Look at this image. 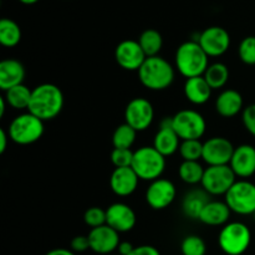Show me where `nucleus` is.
Instances as JSON below:
<instances>
[{"label": "nucleus", "instance_id": "a211bd4d", "mask_svg": "<svg viewBox=\"0 0 255 255\" xmlns=\"http://www.w3.org/2000/svg\"><path fill=\"white\" fill-rule=\"evenodd\" d=\"M231 168L239 178L247 179L255 174V147L252 144H241L234 149L229 163Z\"/></svg>", "mask_w": 255, "mask_h": 255}, {"label": "nucleus", "instance_id": "e433bc0d", "mask_svg": "<svg viewBox=\"0 0 255 255\" xmlns=\"http://www.w3.org/2000/svg\"><path fill=\"white\" fill-rule=\"evenodd\" d=\"M71 251L74 253H84L90 249V241L87 236H76L70 243Z\"/></svg>", "mask_w": 255, "mask_h": 255}, {"label": "nucleus", "instance_id": "2f4dec72", "mask_svg": "<svg viewBox=\"0 0 255 255\" xmlns=\"http://www.w3.org/2000/svg\"><path fill=\"white\" fill-rule=\"evenodd\" d=\"M181 252L183 255H206V242L199 236H187L181 243Z\"/></svg>", "mask_w": 255, "mask_h": 255}, {"label": "nucleus", "instance_id": "393cba45", "mask_svg": "<svg viewBox=\"0 0 255 255\" xmlns=\"http://www.w3.org/2000/svg\"><path fill=\"white\" fill-rule=\"evenodd\" d=\"M138 44L141 45L147 57L158 56L163 46V37L161 32L156 29H146L138 37Z\"/></svg>", "mask_w": 255, "mask_h": 255}, {"label": "nucleus", "instance_id": "aec40b11", "mask_svg": "<svg viewBox=\"0 0 255 255\" xmlns=\"http://www.w3.org/2000/svg\"><path fill=\"white\" fill-rule=\"evenodd\" d=\"M26 71L19 60L5 59L0 62V89L7 91L11 87L24 84Z\"/></svg>", "mask_w": 255, "mask_h": 255}, {"label": "nucleus", "instance_id": "ea45409f", "mask_svg": "<svg viewBox=\"0 0 255 255\" xmlns=\"http://www.w3.org/2000/svg\"><path fill=\"white\" fill-rule=\"evenodd\" d=\"M10 141V137L7 131H5L4 128L0 129V153H4L7 148V142Z\"/></svg>", "mask_w": 255, "mask_h": 255}, {"label": "nucleus", "instance_id": "9d476101", "mask_svg": "<svg viewBox=\"0 0 255 255\" xmlns=\"http://www.w3.org/2000/svg\"><path fill=\"white\" fill-rule=\"evenodd\" d=\"M154 120L153 105L144 97H134L125 109V122L137 132L149 128Z\"/></svg>", "mask_w": 255, "mask_h": 255}, {"label": "nucleus", "instance_id": "c03bdc74", "mask_svg": "<svg viewBox=\"0 0 255 255\" xmlns=\"http://www.w3.org/2000/svg\"><path fill=\"white\" fill-rule=\"evenodd\" d=\"M253 217H254V221H255V212L253 213Z\"/></svg>", "mask_w": 255, "mask_h": 255}, {"label": "nucleus", "instance_id": "39448f33", "mask_svg": "<svg viewBox=\"0 0 255 255\" xmlns=\"http://www.w3.org/2000/svg\"><path fill=\"white\" fill-rule=\"evenodd\" d=\"M45 131L44 121L30 112L15 117L7 127L10 141L20 146H27L39 141Z\"/></svg>", "mask_w": 255, "mask_h": 255}, {"label": "nucleus", "instance_id": "1a4fd4ad", "mask_svg": "<svg viewBox=\"0 0 255 255\" xmlns=\"http://www.w3.org/2000/svg\"><path fill=\"white\" fill-rule=\"evenodd\" d=\"M237 182V176L231 168L227 166H208L204 171L202 179V188L209 196H226L229 189Z\"/></svg>", "mask_w": 255, "mask_h": 255}, {"label": "nucleus", "instance_id": "f257e3e1", "mask_svg": "<svg viewBox=\"0 0 255 255\" xmlns=\"http://www.w3.org/2000/svg\"><path fill=\"white\" fill-rule=\"evenodd\" d=\"M65 99L61 89L54 84H41L32 89L27 112L41 121H51L61 114Z\"/></svg>", "mask_w": 255, "mask_h": 255}, {"label": "nucleus", "instance_id": "0eeeda50", "mask_svg": "<svg viewBox=\"0 0 255 255\" xmlns=\"http://www.w3.org/2000/svg\"><path fill=\"white\" fill-rule=\"evenodd\" d=\"M173 128L181 141L201 139L207 129V122L203 115L196 110L184 109L172 116Z\"/></svg>", "mask_w": 255, "mask_h": 255}, {"label": "nucleus", "instance_id": "f8f14e48", "mask_svg": "<svg viewBox=\"0 0 255 255\" xmlns=\"http://www.w3.org/2000/svg\"><path fill=\"white\" fill-rule=\"evenodd\" d=\"M234 149L236 147L226 137H212L203 142L202 159L208 166H227L231 163Z\"/></svg>", "mask_w": 255, "mask_h": 255}, {"label": "nucleus", "instance_id": "b1692460", "mask_svg": "<svg viewBox=\"0 0 255 255\" xmlns=\"http://www.w3.org/2000/svg\"><path fill=\"white\" fill-rule=\"evenodd\" d=\"M211 201L209 199V194L202 189H192L188 193L184 196L183 203H182V209L187 218L197 219L198 221L199 216H201L202 211L207 203Z\"/></svg>", "mask_w": 255, "mask_h": 255}, {"label": "nucleus", "instance_id": "f03ea898", "mask_svg": "<svg viewBox=\"0 0 255 255\" xmlns=\"http://www.w3.org/2000/svg\"><path fill=\"white\" fill-rule=\"evenodd\" d=\"M176 69L186 79L203 76L209 66V56L197 40L183 42L174 55Z\"/></svg>", "mask_w": 255, "mask_h": 255}, {"label": "nucleus", "instance_id": "6ab92c4d", "mask_svg": "<svg viewBox=\"0 0 255 255\" xmlns=\"http://www.w3.org/2000/svg\"><path fill=\"white\" fill-rule=\"evenodd\" d=\"M139 181L141 179L132 167L115 168L110 177V187L116 196L128 197L134 193Z\"/></svg>", "mask_w": 255, "mask_h": 255}, {"label": "nucleus", "instance_id": "c756f323", "mask_svg": "<svg viewBox=\"0 0 255 255\" xmlns=\"http://www.w3.org/2000/svg\"><path fill=\"white\" fill-rule=\"evenodd\" d=\"M137 131L132 128L126 122L120 125L116 129H115L114 134H112V144L114 148H128L133 146L134 141H136Z\"/></svg>", "mask_w": 255, "mask_h": 255}, {"label": "nucleus", "instance_id": "79ce46f5", "mask_svg": "<svg viewBox=\"0 0 255 255\" xmlns=\"http://www.w3.org/2000/svg\"><path fill=\"white\" fill-rule=\"evenodd\" d=\"M6 106H9L6 102V100H5V97H1V99H0V117H4Z\"/></svg>", "mask_w": 255, "mask_h": 255}, {"label": "nucleus", "instance_id": "20e7f679", "mask_svg": "<svg viewBox=\"0 0 255 255\" xmlns=\"http://www.w3.org/2000/svg\"><path fill=\"white\" fill-rule=\"evenodd\" d=\"M131 167L141 181L153 182L163 174L166 169V157L153 146H143L134 151Z\"/></svg>", "mask_w": 255, "mask_h": 255}, {"label": "nucleus", "instance_id": "9b49d317", "mask_svg": "<svg viewBox=\"0 0 255 255\" xmlns=\"http://www.w3.org/2000/svg\"><path fill=\"white\" fill-rule=\"evenodd\" d=\"M177 196V188L169 179L158 178L151 182L147 188L144 198L147 204L154 211H162L171 206Z\"/></svg>", "mask_w": 255, "mask_h": 255}, {"label": "nucleus", "instance_id": "2eb2a0df", "mask_svg": "<svg viewBox=\"0 0 255 255\" xmlns=\"http://www.w3.org/2000/svg\"><path fill=\"white\" fill-rule=\"evenodd\" d=\"M90 241V249L96 254L109 255L117 251L120 246V233L110 226L97 227L87 234Z\"/></svg>", "mask_w": 255, "mask_h": 255}, {"label": "nucleus", "instance_id": "f3484780", "mask_svg": "<svg viewBox=\"0 0 255 255\" xmlns=\"http://www.w3.org/2000/svg\"><path fill=\"white\" fill-rule=\"evenodd\" d=\"M181 142V138L173 128L172 117H164L159 124V129L154 136L153 147L167 158L179 151Z\"/></svg>", "mask_w": 255, "mask_h": 255}, {"label": "nucleus", "instance_id": "4468645a", "mask_svg": "<svg viewBox=\"0 0 255 255\" xmlns=\"http://www.w3.org/2000/svg\"><path fill=\"white\" fill-rule=\"evenodd\" d=\"M147 56L137 40H124L115 50V60L127 71H138Z\"/></svg>", "mask_w": 255, "mask_h": 255}, {"label": "nucleus", "instance_id": "a19ab883", "mask_svg": "<svg viewBox=\"0 0 255 255\" xmlns=\"http://www.w3.org/2000/svg\"><path fill=\"white\" fill-rule=\"evenodd\" d=\"M46 255H76V253L71 251V249H65V248H56L50 251Z\"/></svg>", "mask_w": 255, "mask_h": 255}, {"label": "nucleus", "instance_id": "6e6552de", "mask_svg": "<svg viewBox=\"0 0 255 255\" xmlns=\"http://www.w3.org/2000/svg\"><path fill=\"white\" fill-rule=\"evenodd\" d=\"M226 203L232 212L241 216H253L255 212V184L241 179L226 194Z\"/></svg>", "mask_w": 255, "mask_h": 255}, {"label": "nucleus", "instance_id": "c85d7f7f", "mask_svg": "<svg viewBox=\"0 0 255 255\" xmlns=\"http://www.w3.org/2000/svg\"><path fill=\"white\" fill-rule=\"evenodd\" d=\"M204 171L206 168H203L199 161H183L178 168V174L184 183L196 186L202 183Z\"/></svg>", "mask_w": 255, "mask_h": 255}, {"label": "nucleus", "instance_id": "7c9ffc66", "mask_svg": "<svg viewBox=\"0 0 255 255\" xmlns=\"http://www.w3.org/2000/svg\"><path fill=\"white\" fill-rule=\"evenodd\" d=\"M179 154L183 161H199L203 156V142H201V139L182 141L179 146Z\"/></svg>", "mask_w": 255, "mask_h": 255}, {"label": "nucleus", "instance_id": "4be33fe9", "mask_svg": "<svg viewBox=\"0 0 255 255\" xmlns=\"http://www.w3.org/2000/svg\"><path fill=\"white\" fill-rule=\"evenodd\" d=\"M232 211L226 203V201H209L207 206L202 211L199 216V222H202L206 226L219 227L228 224L229 218H231Z\"/></svg>", "mask_w": 255, "mask_h": 255}, {"label": "nucleus", "instance_id": "58836bf2", "mask_svg": "<svg viewBox=\"0 0 255 255\" xmlns=\"http://www.w3.org/2000/svg\"><path fill=\"white\" fill-rule=\"evenodd\" d=\"M134 248L136 247L132 246L129 242H121L119 248H117V252H119V255H129L133 252Z\"/></svg>", "mask_w": 255, "mask_h": 255}, {"label": "nucleus", "instance_id": "412c9836", "mask_svg": "<svg viewBox=\"0 0 255 255\" xmlns=\"http://www.w3.org/2000/svg\"><path fill=\"white\" fill-rule=\"evenodd\" d=\"M244 101L239 91L233 89L223 90L216 99V111L226 119H232L243 112Z\"/></svg>", "mask_w": 255, "mask_h": 255}, {"label": "nucleus", "instance_id": "7ed1b4c3", "mask_svg": "<svg viewBox=\"0 0 255 255\" xmlns=\"http://www.w3.org/2000/svg\"><path fill=\"white\" fill-rule=\"evenodd\" d=\"M139 82L151 91H163L174 81L176 70L169 61L158 56L147 57L138 70Z\"/></svg>", "mask_w": 255, "mask_h": 255}, {"label": "nucleus", "instance_id": "72a5a7b5", "mask_svg": "<svg viewBox=\"0 0 255 255\" xmlns=\"http://www.w3.org/2000/svg\"><path fill=\"white\" fill-rule=\"evenodd\" d=\"M84 221L86 226L94 229L106 224V211L100 207H91L84 214Z\"/></svg>", "mask_w": 255, "mask_h": 255}, {"label": "nucleus", "instance_id": "a878e982", "mask_svg": "<svg viewBox=\"0 0 255 255\" xmlns=\"http://www.w3.org/2000/svg\"><path fill=\"white\" fill-rule=\"evenodd\" d=\"M21 29L19 24L11 19L0 20V44L4 47H15L21 41Z\"/></svg>", "mask_w": 255, "mask_h": 255}, {"label": "nucleus", "instance_id": "473e14b6", "mask_svg": "<svg viewBox=\"0 0 255 255\" xmlns=\"http://www.w3.org/2000/svg\"><path fill=\"white\" fill-rule=\"evenodd\" d=\"M238 55L246 65H255V36H247L242 40Z\"/></svg>", "mask_w": 255, "mask_h": 255}, {"label": "nucleus", "instance_id": "423d86ee", "mask_svg": "<svg viewBox=\"0 0 255 255\" xmlns=\"http://www.w3.org/2000/svg\"><path fill=\"white\" fill-rule=\"evenodd\" d=\"M252 243V232L242 222H231L222 228L218 244L227 255H242Z\"/></svg>", "mask_w": 255, "mask_h": 255}, {"label": "nucleus", "instance_id": "4c0bfd02", "mask_svg": "<svg viewBox=\"0 0 255 255\" xmlns=\"http://www.w3.org/2000/svg\"><path fill=\"white\" fill-rule=\"evenodd\" d=\"M129 255H161V253L152 246H139L136 247Z\"/></svg>", "mask_w": 255, "mask_h": 255}, {"label": "nucleus", "instance_id": "c9c22d12", "mask_svg": "<svg viewBox=\"0 0 255 255\" xmlns=\"http://www.w3.org/2000/svg\"><path fill=\"white\" fill-rule=\"evenodd\" d=\"M242 120L247 131L255 137V104L244 107L242 112Z\"/></svg>", "mask_w": 255, "mask_h": 255}, {"label": "nucleus", "instance_id": "ddd939ff", "mask_svg": "<svg viewBox=\"0 0 255 255\" xmlns=\"http://www.w3.org/2000/svg\"><path fill=\"white\" fill-rule=\"evenodd\" d=\"M197 41L209 57H218L228 51L231 35L222 26H209L199 34Z\"/></svg>", "mask_w": 255, "mask_h": 255}, {"label": "nucleus", "instance_id": "dca6fc26", "mask_svg": "<svg viewBox=\"0 0 255 255\" xmlns=\"http://www.w3.org/2000/svg\"><path fill=\"white\" fill-rule=\"evenodd\" d=\"M137 223L133 209L126 203H114L106 209V224L119 233L132 231Z\"/></svg>", "mask_w": 255, "mask_h": 255}, {"label": "nucleus", "instance_id": "f704fd0d", "mask_svg": "<svg viewBox=\"0 0 255 255\" xmlns=\"http://www.w3.org/2000/svg\"><path fill=\"white\" fill-rule=\"evenodd\" d=\"M133 154L128 148H114L111 152V162L116 168H124V167H131L133 162Z\"/></svg>", "mask_w": 255, "mask_h": 255}, {"label": "nucleus", "instance_id": "cd10ccee", "mask_svg": "<svg viewBox=\"0 0 255 255\" xmlns=\"http://www.w3.org/2000/svg\"><path fill=\"white\" fill-rule=\"evenodd\" d=\"M203 77L212 90L223 89L229 80V69L223 62H213L206 70Z\"/></svg>", "mask_w": 255, "mask_h": 255}, {"label": "nucleus", "instance_id": "bb28decb", "mask_svg": "<svg viewBox=\"0 0 255 255\" xmlns=\"http://www.w3.org/2000/svg\"><path fill=\"white\" fill-rule=\"evenodd\" d=\"M32 90H30L26 85L21 84L17 86L11 87L5 91V100L7 105L14 110H27L31 100Z\"/></svg>", "mask_w": 255, "mask_h": 255}, {"label": "nucleus", "instance_id": "a18cd8bd", "mask_svg": "<svg viewBox=\"0 0 255 255\" xmlns=\"http://www.w3.org/2000/svg\"><path fill=\"white\" fill-rule=\"evenodd\" d=\"M116 255H119V254H116Z\"/></svg>", "mask_w": 255, "mask_h": 255}, {"label": "nucleus", "instance_id": "5701e85b", "mask_svg": "<svg viewBox=\"0 0 255 255\" xmlns=\"http://www.w3.org/2000/svg\"><path fill=\"white\" fill-rule=\"evenodd\" d=\"M184 96L191 104L201 106L207 104L212 96V87L203 76H197L187 79L184 82Z\"/></svg>", "mask_w": 255, "mask_h": 255}, {"label": "nucleus", "instance_id": "37998d69", "mask_svg": "<svg viewBox=\"0 0 255 255\" xmlns=\"http://www.w3.org/2000/svg\"><path fill=\"white\" fill-rule=\"evenodd\" d=\"M19 1L22 2V4H25V5H32V4H35V2L39 1V0H19Z\"/></svg>", "mask_w": 255, "mask_h": 255}]
</instances>
